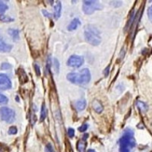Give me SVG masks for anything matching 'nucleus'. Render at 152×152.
Here are the masks:
<instances>
[{
    "label": "nucleus",
    "instance_id": "f257e3e1",
    "mask_svg": "<svg viewBox=\"0 0 152 152\" xmlns=\"http://www.w3.org/2000/svg\"><path fill=\"white\" fill-rule=\"evenodd\" d=\"M119 151L131 152V150L135 146V140L132 129H126L123 135L119 141Z\"/></svg>",
    "mask_w": 152,
    "mask_h": 152
},
{
    "label": "nucleus",
    "instance_id": "f03ea898",
    "mask_svg": "<svg viewBox=\"0 0 152 152\" xmlns=\"http://www.w3.org/2000/svg\"><path fill=\"white\" fill-rule=\"evenodd\" d=\"M91 72L88 69H83L77 72H71L67 75V79L75 85H86L91 81Z\"/></svg>",
    "mask_w": 152,
    "mask_h": 152
},
{
    "label": "nucleus",
    "instance_id": "7ed1b4c3",
    "mask_svg": "<svg viewBox=\"0 0 152 152\" xmlns=\"http://www.w3.org/2000/svg\"><path fill=\"white\" fill-rule=\"evenodd\" d=\"M85 37L87 42L93 46H98L101 42L100 31L91 24H88L85 28Z\"/></svg>",
    "mask_w": 152,
    "mask_h": 152
},
{
    "label": "nucleus",
    "instance_id": "20e7f679",
    "mask_svg": "<svg viewBox=\"0 0 152 152\" xmlns=\"http://www.w3.org/2000/svg\"><path fill=\"white\" fill-rule=\"evenodd\" d=\"M0 119L2 121L8 123H12L15 119V113L13 110L6 107H2L0 108Z\"/></svg>",
    "mask_w": 152,
    "mask_h": 152
},
{
    "label": "nucleus",
    "instance_id": "39448f33",
    "mask_svg": "<svg viewBox=\"0 0 152 152\" xmlns=\"http://www.w3.org/2000/svg\"><path fill=\"white\" fill-rule=\"evenodd\" d=\"M102 9L103 6L97 1H84L82 5V10L86 15H91L95 11Z\"/></svg>",
    "mask_w": 152,
    "mask_h": 152
},
{
    "label": "nucleus",
    "instance_id": "423d86ee",
    "mask_svg": "<svg viewBox=\"0 0 152 152\" xmlns=\"http://www.w3.org/2000/svg\"><path fill=\"white\" fill-rule=\"evenodd\" d=\"M84 58L82 56L77 55H73L70 56L67 61V65L70 67L78 68L84 64Z\"/></svg>",
    "mask_w": 152,
    "mask_h": 152
},
{
    "label": "nucleus",
    "instance_id": "0eeeda50",
    "mask_svg": "<svg viewBox=\"0 0 152 152\" xmlns=\"http://www.w3.org/2000/svg\"><path fill=\"white\" fill-rule=\"evenodd\" d=\"M10 78L5 74H0V90H8L12 88Z\"/></svg>",
    "mask_w": 152,
    "mask_h": 152
},
{
    "label": "nucleus",
    "instance_id": "6e6552de",
    "mask_svg": "<svg viewBox=\"0 0 152 152\" xmlns=\"http://www.w3.org/2000/svg\"><path fill=\"white\" fill-rule=\"evenodd\" d=\"M12 49V46L5 43L3 40V38L0 35V52L1 53H9Z\"/></svg>",
    "mask_w": 152,
    "mask_h": 152
},
{
    "label": "nucleus",
    "instance_id": "1a4fd4ad",
    "mask_svg": "<svg viewBox=\"0 0 152 152\" xmlns=\"http://www.w3.org/2000/svg\"><path fill=\"white\" fill-rule=\"evenodd\" d=\"M61 11H62V4L60 1H58L54 7V17L56 19L59 18L61 15Z\"/></svg>",
    "mask_w": 152,
    "mask_h": 152
},
{
    "label": "nucleus",
    "instance_id": "9d476101",
    "mask_svg": "<svg viewBox=\"0 0 152 152\" xmlns=\"http://www.w3.org/2000/svg\"><path fill=\"white\" fill-rule=\"evenodd\" d=\"M18 75L19 76V80L21 81V83L24 84V83H26L27 81H28V75H26L25 72L24 71V69H20L18 72Z\"/></svg>",
    "mask_w": 152,
    "mask_h": 152
},
{
    "label": "nucleus",
    "instance_id": "9b49d317",
    "mask_svg": "<svg viewBox=\"0 0 152 152\" xmlns=\"http://www.w3.org/2000/svg\"><path fill=\"white\" fill-rule=\"evenodd\" d=\"M92 105H93L94 110L97 113H100L104 110V107H103L102 104H101L99 100H95L93 102V104H92Z\"/></svg>",
    "mask_w": 152,
    "mask_h": 152
},
{
    "label": "nucleus",
    "instance_id": "f8f14e48",
    "mask_svg": "<svg viewBox=\"0 0 152 152\" xmlns=\"http://www.w3.org/2000/svg\"><path fill=\"white\" fill-rule=\"evenodd\" d=\"M79 24H80L79 19L78 18L73 19L72 21L69 24V26H68V30H69V31H75V30H76L77 28H78Z\"/></svg>",
    "mask_w": 152,
    "mask_h": 152
},
{
    "label": "nucleus",
    "instance_id": "ddd939ff",
    "mask_svg": "<svg viewBox=\"0 0 152 152\" xmlns=\"http://www.w3.org/2000/svg\"><path fill=\"white\" fill-rule=\"evenodd\" d=\"M136 106L138 107V108L142 111V113H146L148 110V107L145 103L140 101V100H138L136 102Z\"/></svg>",
    "mask_w": 152,
    "mask_h": 152
},
{
    "label": "nucleus",
    "instance_id": "4468645a",
    "mask_svg": "<svg viewBox=\"0 0 152 152\" xmlns=\"http://www.w3.org/2000/svg\"><path fill=\"white\" fill-rule=\"evenodd\" d=\"M86 100H78V102L75 104L76 109L78 110V111H82L85 109L86 107Z\"/></svg>",
    "mask_w": 152,
    "mask_h": 152
},
{
    "label": "nucleus",
    "instance_id": "2eb2a0df",
    "mask_svg": "<svg viewBox=\"0 0 152 152\" xmlns=\"http://www.w3.org/2000/svg\"><path fill=\"white\" fill-rule=\"evenodd\" d=\"M9 34L12 37V39L14 40H19V31L18 30L15 29H9L8 31Z\"/></svg>",
    "mask_w": 152,
    "mask_h": 152
},
{
    "label": "nucleus",
    "instance_id": "dca6fc26",
    "mask_svg": "<svg viewBox=\"0 0 152 152\" xmlns=\"http://www.w3.org/2000/svg\"><path fill=\"white\" fill-rule=\"evenodd\" d=\"M134 18H135V15H134V12H132L131 13V15H130L129 20V21L127 22V24L126 25V28L124 29L125 31H128L130 29V28L132 27V24L133 21H134Z\"/></svg>",
    "mask_w": 152,
    "mask_h": 152
},
{
    "label": "nucleus",
    "instance_id": "f3484780",
    "mask_svg": "<svg viewBox=\"0 0 152 152\" xmlns=\"http://www.w3.org/2000/svg\"><path fill=\"white\" fill-rule=\"evenodd\" d=\"M47 116V109L46 107L45 104H43L41 107V112H40V121H43Z\"/></svg>",
    "mask_w": 152,
    "mask_h": 152
},
{
    "label": "nucleus",
    "instance_id": "a211bd4d",
    "mask_svg": "<svg viewBox=\"0 0 152 152\" xmlns=\"http://www.w3.org/2000/svg\"><path fill=\"white\" fill-rule=\"evenodd\" d=\"M85 146H86V144L84 142V140L79 141L77 145V148H78V150L79 152H85Z\"/></svg>",
    "mask_w": 152,
    "mask_h": 152
},
{
    "label": "nucleus",
    "instance_id": "6ab92c4d",
    "mask_svg": "<svg viewBox=\"0 0 152 152\" xmlns=\"http://www.w3.org/2000/svg\"><path fill=\"white\" fill-rule=\"evenodd\" d=\"M0 21H2V22H12V21H14V18H12L9 16L5 15H1Z\"/></svg>",
    "mask_w": 152,
    "mask_h": 152
},
{
    "label": "nucleus",
    "instance_id": "aec40b11",
    "mask_svg": "<svg viewBox=\"0 0 152 152\" xmlns=\"http://www.w3.org/2000/svg\"><path fill=\"white\" fill-rule=\"evenodd\" d=\"M8 5L3 2L0 1V13H4L5 11H7Z\"/></svg>",
    "mask_w": 152,
    "mask_h": 152
},
{
    "label": "nucleus",
    "instance_id": "412c9836",
    "mask_svg": "<svg viewBox=\"0 0 152 152\" xmlns=\"http://www.w3.org/2000/svg\"><path fill=\"white\" fill-rule=\"evenodd\" d=\"M8 98L5 95L0 93V104H5L8 103Z\"/></svg>",
    "mask_w": 152,
    "mask_h": 152
},
{
    "label": "nucleus",
    "instance_id": "4be33fe9",
    "mask_svg": "<svg viewBox=\"0 0 152 152\" xmlns=\"http://www.w3.org/2000/svg\"><path fill=\"white\" fill-rule=\"evenodd\" d=\"M18 132V129L15 126H11L9 129V135H15Z\"/></svg>",
    "mask_w": 152,
    "mask_h": 152
},
{
    "label": "nucleus",
    "instance_id": "5701e85b",
    "mask_svg": "<svg viewBox=\"0 0 152 152\" xmlns=\"http://www.w3.org/2000/svg\"><path fill=\"white\" fill-rule=\"evenodd\" d=\"M45 152H54L53 147L51 144L48 143L47 145H46Z\"/></svg>",
    "mask_w": 152,
    "mask_h": 152
},
{
    "label": "nucleus",
    "instance_id": "b1692460",
    "mask_svg": "<svg viewBox=\"0 0 152 152\" xmlns=\"http://www.w3.org/2000/svg\"><path fill=\"white\" fill-rule=\"evenodd\" d=\"M11 68H12V66L9 63H7V62H4L1 66V69H3V70H7V69H11Z\"/></svg>",
    "mask_w": 152,
    "mask_h": 152
},
{
    "label": "nucleus",
    "instance_id": "393cba45",
    "mask_svg": "<svg viewBox=\"0 0 152 152\" xmlns=\"http://www.w3.org/2000/svg\"><path fill=\"white\" fill-rule=\"evenodd\" d=\"M88 128V124H84L82 125L81 126H80L79 128H78V131L82 132H85Z\"/></svg>",
    "mask_w": 152,
    "mask_h": 152
},
{
    "label": "nucleus",
    "instance_id": "a878e982",
    "mask_svg": "<svg viewBox=\"0 0 152 152\" xmlns=\"http://www.w3.org/2000/svg\"><path fill=\"white\" fill-rule=\"evenodd\" d=\"M148 18L151 21V22L152 23V5L150 6L149 9H148Z\"/></svg>",
    "mask_w": 152,
    "mask_h": 152
},
{
    "label": "nucleus",
    "instance_id": "bb28decb",
    "mask_svg": "<svg viewBox=\"0 0 152 152\" xmlns=\"http://www.w3.org/2000/svg\"><path fill=\"white\" fill-rule=\"evenodd\" d=\"M68 135H69V137H70V138H72V137H74L75 130L72 128H69V129H68Z\"/></svg>",
    "mask_w": 152,
    "mask_h": 152
},
{
    "label": "nucleus",
    "instance_id": "cd10ccee",
    "mask_svg": "<svg viewBox=\"0 0 152 152\" xmlns=\"http://www.w3.org/2000/svg\"><path fill=\"white\" fill-rule=\"evenodd\" d=\"M34 69H35V72H36L37 75V76H40V66H38L37 64H34Z\"/></svg>",
    "mask_w": 152,
    "mask_h": 152
},
{
    "label": "nucleus",
    "instance_id": "c85d7f7f",
    "mask_svg": "<svg viewBox=\"0 0 152 152\" xmlns=\"http://www.w3.org/2000/svg\"><path fill=\"white\" fill-rule=\"evenodd\" d=\"M54 66H55V69L56 72H59V61L57 60L56 59H54Z\"/></svg>",
    "mask_w": 152,
    "mask_h": 152
},
{
    "label": "nucleus",
    "instance_id": "c756f323",
    "mask_svg": "<svg viewBox=\"0 0 152 152\" xmlns=\"http://www.w3.org/2000/svg\"><path fill=\"white\" fill-rule=\"evenodd\" d=\"M111 3H112L113 5L116 6V7H119V6H120V5H122V2H119V1H113V2H112Z\"/></svg>",
    "mask_w": 152,
    "mask_h": 152
},
{
    "label": "nucleus",
    "instance_id": "7c9ffc66",
    "mask_svg": "<svg viewBox=\"0 0 152 152\" xmlns=\"http://www.w3.org/2000/svg\"><path fill=\"white\" fill-rule=\"evenodd\" d=\"M42 12H43V14L44 15V16H46V17L51 18V14H50V13H49V12H47V11L43 10V11H42Z\"/></svg>",
    "mask_w": 152,
    "mask_h": 152
},
{
    "label": "nucleus",
    "instance_id": "2f4dec72",
    "mask_svg": "<svg viewBox=\"0 0 152 152\" xmlns=\"http://www.w3.org/2000/svg\"><path fill=\"white\" fill-rule=\"evenodd\" d=\"M109 69H110V66H107V68L105 69V71H104V75H105V76H107L108 75H109Z\"/></svg>",
    "mask_w": 152,
    "mask_h": 152
},
{
    "label": "nucleus",
    "instance_id": "473e14b6",
    "mask_svg": "<svg viewBox=\"0 0 152 152\" xmlns=\"http://www.w3.org/2000/svg\"><path fill=\"white\" fill-rule=\"evenodd\" d=\"M88 134H85V135H84V138H83V140H85V139H86V138H88Z\"/></svg>",
    "mask_w": 152,
    "mask_h": 152
},
{
    "label": "nucleus",
    "instance_id": "72a5a7b5",
    "mask_svg": "<svg viewBox=\"0 0 152 152\" xmlns=\"http://www.w3.org/2000/svg\"><path fill=\"white\" fill-rule=\"evenodd\" d=\"M88 152H96L94 150H93V149H89V150L88 151Z\"/></svg>",
    "mask_w": 152,
    "mask_h": 152
}]
</instances>
